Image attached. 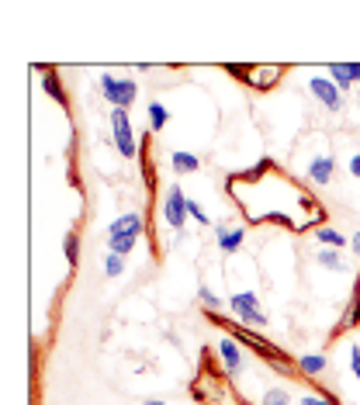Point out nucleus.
<instances>
[{
	"mask_svg": "<svg viewBox=\"0 0 360 405\" xmlns=\"http://www.w3.org/2000/svg\"><path fill=\"white\" fill-rule=\"evenodd\" d=\"M260 405H291V395L284 388H270V392H264V402Z\"/></svg>",
	"mask_w": 360,
	"mask_h": 405,
	"instance_id": "nucleus-22",
	"label": "nucleus"
},
{
	"mask_svg": "<svg viewBox=\"0 0 360 405\" xmlns=\"http://www.w3.org/2000/svg\"><path fill=\"white\" fill-rule=\"evenodd\" d=\"M187 204H190V198L183 194V188L180 184H174L170 191H167V198H163V218H167V225L174 229V232H180L183 236V222H187Z\"/></svg>",
	"mask_w": 360,
	"mask_h": 405,
	"instance_id": "nucleus-4",
	"label": "nucleus"
},
{
	"mask_svg": "<svg viewBox=\"0 0 360 405\" xmlns=\"http://www.w3.org/2000/svg\"><path fill=\"white\" fill-rule=\"evenodd\" d=\"M329 77H333V84H336L340 91H350V87H354V73H350V66H343V63H333V66H329Z\"/></svg>",
	"mask_w": 360,
	"mask_h": 405,
	"instance_id": "nucleus-17",
	"label": "nucleus"
},
{
	"mask_svg": "<svg viewBox=\"0 0 360 405\" xmlns=\"http://www.w3.org/2000/svg\"><path fill=\"white\" fill-rule=\"evenodd\" d=\"M149 135H153V132H146V135H142V142H139V167H142L146 191H149V194H156V167H153V142H149Z\"/></svg>",
	"mask_w": 360,
	"mask_h": 405,
	"instance_id": "nucleus-9",
	"label": "nucleus"
},
{
	"mask_svg": "<svg viewBox=\"0 0 360 405\" xmlns=\"http://www.w3.org/2000/svg\"><path fill=\"white\" fill-rule=\"evenodd\" d=\"M187 211H190V218H194V222H201V225H208V215H204V208H201V204H197V201H190V204H187Z\"/></svg>",
	"mask_w": 360,
	"mask_h": 405,
	"instance_id": "nucleus-26",
	"label": "nucleus"
},
{
	"mask_svg": "<svg viewBox=\"0 0 360 405\" xmlns=\"http://www.w3.org/2000/svg\"><path fill=\"white\" fill-rule=\"evenodd\" d=\"M225 73L236 77L239 84L253 87V91H273L287 70L284 66H243V63L236 66V63H225Z\"/></svg>",
	"mask_w": 360,
	"mask_h": 405,
	"instance_id": "nucleus-1",
	"label": "nucleus"
},
{
	"mask_svg": "<svg viewBox=\"0 0 360 405\" xmlns=\"http://www.w3.org/2000/svg\"><path fill=\"white\" fill-rule=\"evenodd\" d=\"M135 94H139V84L135 80H118L111 73L100 77V98L111 104V107H125L128 111V104L135 101Z\"/></svg>",
	"mask_w": 360,
	"mask_h": 405,
	"instance_id": "nucleus-3",
	"label": "nucleus"
},
{
	"mask_svg": "<svg viewBox=\"0 0 360 405\" xmlns=\"http://www.w3.org/2000/svg\"><path fill=\"white\" fill-rule=\"evenodd\" d=\"M42 91H45L56 104L70 107V98H66V91H63V80H59V73H56L52 66H42Z\"/></svg>",
	"mask_w": 360,
	"mask_h": 405,
	"instance_id": "nucleus-11",
	"label": "nucleus"
},
{
	"mask_svg": "<svg viewBox=\"0 0 360 405\" xmlns=\"http://www.w3.org/2000/svg\"><path fill=\"white\" fill-rule=\"evenodd\" d=\"M104 274H107V277H118V274H125V257H114V253H107V257H104Z\"/></svg>",
	"mask_w": 360,
	"mask_h": 405,
	"instance_id": "nucleus-21",
	"label": "nucleus"
},
{
	"mask_svg": "<svg viewBox=\"0 0 360 405\" xmlns=\"http://www.w3.org/2000/svg\"><path fill=\"white\" fill-rule=\"evenodd\" d=\"M326 367H329L326 353H305V357H298V371H301L305 378H319Z\"/></svg>",
	"mask_w": 360,
	"mask_h": 405,
	"instance_id": "nucleus-14",
	"label": "nucleus"
},
{
	"mask_svg": "<svg viewBox=\"0 0 360 405\" xmlns=\"http://www.w3.org/2000/svg\"><path fill=\"white\" fill-rule=\"evenodd\" d=\"M167 121H170V111L160 101H149V132H163Z\"/></svg>",
	"mask_w": 360,
	"mask_h": 405,
	"instance_id": "nucleus-16",
	"label": "nucleus"
},
{
	"mask_svg": "<svg viewBox=\"0 0 360 405\" xmlns=\"http://www.w3.org/2000/svg\"><path fill=\"white\" fill-rule=\"evenodd\" d=\"M218 353H222V364H225L229 374H239V371H243L246 357H243V350H239L236 339H222V343H218Z\"/></svg>",
	"mask_w": 360,
	"mask_h": 405,
	"instance_id": "nucleus-12",
	"label": "nucleus"
},
{
	"mask_svg": "<svg viewBox=\"0 0 360 405\" xmlns=\"http://www.w3.org/2000/svg\"><path fill=\"white\" fill-rule=\"evenodd\" d=\"M301 405H340L333 395H326V392H319V395H305L301 399Z\"/></svg>",
	"mask_w": 360,
	"mask_h": 405,
	"instance_id": "nucleus-25",
	"label": "nucleus"
},
{
	"mask_svg": "<svg viewBox=\"0 0 360 405\" xmlns=\"http://www.w3.org/2000/svg\"><path fill=\"white\" fill-rule=\"evenodd\" d=\"M229 305H232V312H236L246 326H267V312L260 308L257 291H236V295L229 298Z\"/></svg>",
	"mask_w": 360,
	"mask_h": 405,
	"instance_id": "nucleus-5",
	"label": "nucleus"
},
{
	"mask_svg": "<svg viewBox=\"0 0 360 405\" xmlns=\"http://www.w3.org/2000/svg\"><path fill=\"white\" fill-rule=\"evenodd\" d=\"M347 170H350V174H354V177H357V181H360V153H354V156H350V163H347Z\"/></svg>",
	"mask_w": 360,
	"mask_h": 405,
	"instance_id": "nucleus-28",
	"label": "nucleus"
},
{
	"mask_svg": "<svg viewBox=\"0 0 360 405\" xmlns=\"http://www.w3.org/2000/svg\"><path fill=\"white\" fill-rule=\"evenodd\" d=\"M63 253H66L70 267H77V263H80V236H77V229H70V232H66V239H63Z\"/></svg>",
	"mask_w": 360,
	"mask_h": 405,
	"instance_id": "nucleus-18",
	"label": "nucleus"
},
{
	"mask_svg": "<svg viewBox=\"0 0 360 405\" xmlns=\"http://www.w3.org/2000/svg\"><path fill=\"white\" fill-rule=\"evenodd\" d=\"M350 367H354V374L360 378V346H357V343L350 346Z\"/></svg>",
	"mask_w": 360,
	"mask_h": 405,
	"instance_id": "nucleus-27",
	"label": "nucleus"
},
{
	"mask_svg": "<svg viewBox=\"0 0 360 405\" xmlns=\"http://www.w3.org/2000/svg\"><path fill=\"white\" fill-rule=\"evenodd\" d=\"M243 236H246V229L236 225V222H218V225H215V239H218L222 257H232V253L243 246Z\"/></svg>",
	"mask_w": 360,
	"mask_h": 405,
	"instance_id": "nucleus-8",
	"label": "nucleus"
},
{
	"mask_svg": "<svg viewBox=\"0 0 360 405\" xmlns=\"http://www.w3.org/2000/svg\"><path fill=\"white\" fill-rule=\"evenodd\" d=\"M111 135H114V149L125 160L139 156V142H135V132H132V121H128L125 107H111Z\"/></svg>",
	"mask_w": 360,
	"mask_h": 405,
	"instance_id": "nucleus-2",
	"label": "nucleus"
},
{
	"mask_svg": "<svg viewBox=\"0 0 360 405\" xmlns=\"http://www.w3.org/2000/svg\"><path fill=\"white\" fill-rule=\"evenodd\" d=\"M142 405H167L163 399H149V402H142Z\"/></svg>",
	"mask_w": 360,
	"mask_h": 405,
	"instance_id": "nucleus-31",
	"label": "nucleus"
},
{
	"mask_svg": "<svg viewBox=\"0 0 360 405\" xmlns=\"http://www.w3.org/2000/svg\"><path fill=\"white\" fill-rule=\"evenodd\" d=\"M333 174H336L333 156H315V160H312V167H308V181H312V184H329V181H333Z\"/></svg>",
	"mask_w": 360,
	"mask_h": 405,
	"instance_id": "nucleus-13",
	"label": "nucleus"
},
{
	"mask_svg": "<svg viewBox=\"0 0 360 405\" xmlns=\"http://www.w3.org/2000/svg\"><path fill=\"white\" fill-rule=\"evenodd\" d=\"M315 236H319V243H326L329 250H340V246H347V239H343L336 229H326V225H322V229H315Z\"/></svg>",
	"mask_w": 360,
	"mask_h": 405,
	"instance_id": "nucleus-20",
	"label": "nucleus"
},
{
	"mask_svg": "<svg viewBox=\"0 0 360 405\" xmlns=\"http://www.w3.org/2000/svg\"><path fill=\"white\" fill-rule=\"evenodd\" d=\"M308 91H312V98L322 104L326 111H340L343 107V91L333 80H326V77H312L308 80Z\"/></svg>",
	"mask_w": 360,
	"mask_h": 405,
	"instance_id": "nucleus-6",
	"label": "nucleus"
},
{
	"mask_svg": "<svg viewBox=\"0 0 360 405\" xmlns=\"http://www.w3.org/2000/svg\"><path fill=\"white\" fill-rule=\"evenodd\" d=\"M132 218H135V215H121V218H114V222H111V229H107V239H111V236H121V232L132 225Z\"/></svg>",
	"mask_w": 360,
	"mask_h": 405,
	"instance_id": "nucleus-24",
	"label": "nucleus"
},
{
	"mask_svg": "<svg viewBox=\"0 0 360 405\" xmlns=\"http://www.w3.org/2000/svg\"><path fill=\"white\" fill-rule=\"evenodd\" d=\"M170 167L177 170V174H194V170H201V156H194V153H174L170 156Z\"/></svg>",
	"mask_w": 360,
	"mask_h": 405,
	"instance_id": "nucleus-15",
	"label": "nucleus"
},
{
	"mask_svg": "<svg viewBox=\"0 0 360 405\" xmlns=\"http://www.w3.org/2000/svg\"><path fill=\"white\" fill-rule=\"evenodd\" d=\"M354 326H360V277L357 284H354V295H350V308L343 312V319L336 322V329H333V336L329 339H340L347 329H354Z\"/></svg>",
	"mask_w": 360,
	"mask_h": 405,
	"instance_id": "nucleus-10",
	"label": "nucleus"
},
{
	"mask_svg": "<svg viewBox=\"0 0 360 405\" xmlns=\"http://www.w3.org/2000/svg\"><path fill=\"white\" fill-rule=\"evenodd\" d=\"M350 73H354V80H360V63H350Z\"/></svg>",
	"mask_w": 360,
	"mask_h": 405,
	"instance_id": "nucleus-30",
	"label": "nucleus"
},
{
	"mask_svg": "<svg viewBox=\"0 0 360 405\" xmlns=\"http://www.w3.org/2000/svg\"><path fill=\"white\" fill-rule=\"evenodd\" d=\"M315 260H319V267L343 270V257H340V250H319V253H315Z\"/></svg>",
	"mask_w": 360,
	"mask_h": 405,
	"instance_id": "nucleus-19",
	"label": "nucleus"
},
{
	"mask_svg": "<svg viewBox=\"0 0 360 405\" xmlns=\"http://www.w3.org/2000/svg\"><path fill=\"white\" fill-rule=\"evenodd\" d=\"M350 250H354V253L360 257V232H354V239H350Z\"/></svg>",
	"mask_w": 360,
	"mask_h": 405,
	"instance_id": "nucleus-29",
	"label": "nucleus"
},
{
	"mask_svg": "<svg viewBox=\"0 0 360 405\" xmlns=\"http://www.w3.org/2000/svg\"><path fill=\"white\" fill-rule=\"evenodd\" d=\"M142 232H146V222L135 215V218H132V225H128L121 236H111V239H107V253H114V257H128V253L135 250V243H139V236H142Z\"/></svg>",
	"mask_w": 360,
	"mask_h": 405,
	"instance_id": "nucleus-7",
	"label": "nucleus"
},
{
	"mask_svg": "<svg viewBox=\"0 0 360 405\" xmlns=\"http://www.w3.org/2000/svg\"><path fill=\"white\" fill-rule=\"evenodd\" d=\"M197 302L204 305V312H215V308H218V298H215V291H208V288H204V284H201V288H197Z\"/></svg>",
	"mask_w": 360,
	"mask_h": 405,
	"instance_id": "nucleus-23",
	"label": "nucleus"
}]
</instances>
